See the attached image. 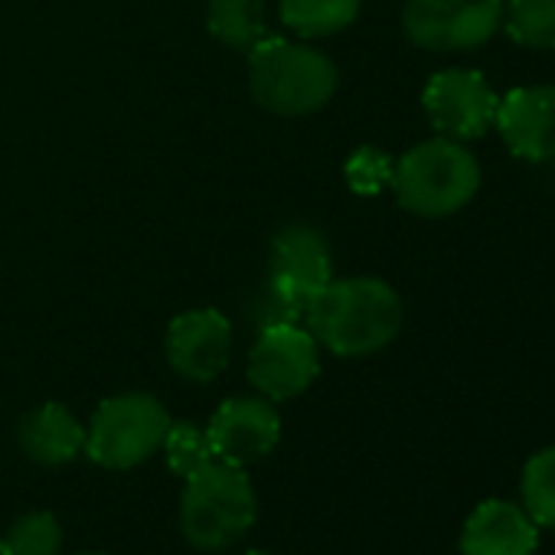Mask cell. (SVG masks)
<instances>
[{
	"mask_svg": "<svg viewBox=\"0 0 555 555\" xmlns=\"http://www.w3.org/2000/svg\"><path fill=\"white\" fill-rule=\"evenodd\" d=\"M500 30L522 50H555V0H503Z\"/></svg>",
	"mask_w": 555,
	"mask_h": 555,
	"instance_id": "obj_17",
	"label": "cell"
},
{
	"mask_svg": "<svg viewBox=\"0 0 555 555\" xmlns=\"http://www.w3.org/2000/svg\"><path fill=\"white\" fill-rule=\"evenodd\" d=\"M392 190L402 209L422 219L461 212L480 190V164L464 141L428 138L409 147L392 170Z\"/></svg>",
	"mask_w": 555,
	"mask_h": 555,
	"instance_id": "obj_3",
	"label": "cell"
},
{
	"mask_svg": "<svg viewBox=\"0 0 555 555\" xmlns=\"http://www.w3.org/2000/svg\"><path fill=\"white\" fill-rule=\"evenodd\" d=\"M503 24V0H409L405 37L431 53H464L490 43Z\"/></svg>",
	"mask_w": 555,
	"mask_h": 555,
	"instance_id": "obj_6",
	"label": "cell"
},
{
	"mask_svg": "<svg viewBox=\"0 0 555 555\" xmlns=\"http://www.w3.org/2000/svg\"><path fill=\"white\" fill-rule=\"evenodd\" d=\"M206 438L212 457L248 467L278 448L282 415H278L274 402L264 396H232L212 412L206 425Z\"/></svg>",
	"mask_w": 555,
	"mask_h": 555,
	"instance_id": "obj_10",
	"label": "cell"
},
{
	"mask_svg": "<svg viewBox=\"0 0 555 555\" xmlns=\"http://www.w3.org/2000/svg\"><path fill=\"white\" fill-rule=\"evenodd\" d=\"M522 509L535 526L555 529V444L535 451L519 477Z\"/></svg>",
	"mask_w": 555,
	"mask_h": 555,
	"instance_id": "obj_18",
	"label": "cell"
},
{
	"mask_svg": "<svg viewBox=\"0 0 555 555\" xmlns=\"http://www.w3.org/2000/svg\"><path fill=\"white\" fill-rule=\"evenodd\" d=\"M60 548H63V526L47 509L17 516L8 535L0 539V555H60Z\"/></svg>",
	"mask_w": 555,
	"mask_h": 555,
	"instance_id": "obj_19",
	"label": "cell"
},
{
	"mask_svg": "<svg viewBox=\"0 0 555 555\" xmlns=\"http://www.w3.org/2000/svg\"><path fill=\"white\" fill-rule=\"evenodd\" d=\"M183 483L180 532L193 548L222 552L255 526L258 496L245 467L212 457Z\"/></svg>",
	"mask_w": 555,
	"mask_h": 555,
	"instance_id": "obj_4",
	"label": "cell"
},
{
	"mask_svg": "<svg viewBox=\"0 0 555 555\" xmlns=\"http://www.w3.org/2000/svg\"><path fill=\"white\" fill-rule=\"evenodd\" d=\"M334 278V255L321 229L308 222H292L271 238L264 292L295 308L305 321L311 298Z\"/></svg>",
	"mask_w": 555,
	"mask_h": 555,
	"instance_id": "obj_7",
	"label": "cell"
},
{
	"mask_svg": "<svg viewBox=\"0 0 555 555\" xmlns=\"http://www.w3.org/2000/svg\"><path fill=\"white\" fill-rule=\"evenodd\" d=\"M392 170H396V160L383 147H373V144L357 147L344 164V177L357 196H376L386 186H392Z\"/></svg>",
	"mask_w": 555,
	"mask_h": 555,
	"instance_id": "obj_21",
	"label": "cell"
},
{
	"mask_svg": "<svg viewBox=\"0 0 555 555\" xmlns=\"http://www.w3.org/2000/svg\"><path fill=\"white\" fill-rule=\"evenodd\" d=\"M170 422V412L151 392L112 396L95 409L86 428V454L99 467L131 470L160 451Z\"/></svg>",
	"mask_w": 555,
	"mask_h": 555,
	"instance_id": "obj_5",
	"label": "cell"
},
{
	"mask_svg": "<svg viewBox=\"0 0 555 555\" xmlns=\"http://www.w3.org/2000/svg\"><path fill=\"white\" fill-rule=\"evenodd\" d=\"M360 8L363 0H278L282 24L305 40L347 30L360 17Z\"/></svg>",
	"mask_w": 555,
	"mask_h": 555,
	"instance_id": "obj_15",
	"label": "cell"
},
{
	"mask_svg": "<svg viewBox=\"0 0 555 555\" xmlns=\"http://www.w3.org/2000/svg\"><path fill=\"white\" fill-rule=\"evenodd\" d=\"M337 66L327 53L292 43L285 37H264L248 50V89L258 108L301 118L321 112L337 92Z\"/></svg>",
	"mask_w": 555,
	"mask_h": 555,
	"instance_id": "obj_2",
	"label": "cell"
},
{
	"mask_svg": "<svg viewBox=\"0 0 555 555\" xmlns=\"http://www.w3.org/2000/svg\"><path fill=\"white\" fill-rule=\"evenodd\" d=\"M539 526L509 500H483L461 529V555H535Z\"/></svg>",
	"mask_w": 555,
	"mask_h": 555,
	"instance_id": "obj_13",
	"label": "cell"
},
{
	"mask_svg": "<svg viewBox=\"0 0 555 555\" xmlns=\"http://www.w3.org/2000/svg\"><path fill=\"white\" fill-rule=\"evenodd\" d=\"M493 128L519 160H555V86H519L496 102Z\"/></svg>",
	"mask_w": 555,
	"mask_h": 555,
	"instance_id": "obj_12",
	"label": "cell"
},
{
	"mask_svg": "<svg viewBox=\"0 0 555 555\" xmlns=\"http://www.w3.org/2000/svg\"><path fill=\"white\" fill-rule=\"evenodd\" d=\"M24 454L43 467H63L86 454V425L60 402H47L27 412L17 425Z\"/></svg>",
	"mask_w": 555,
	"mask_h": 555,
	"instance_id": "obj_14",
	"label": "cell"
},
{
	"mask_svg": "<svg viewBox=\"0 0 555 555\" xmlns=\"http://www.w3.org/2000/svg\"><path fill=\"white\" fill-rule=\"evenodd\" d=\"M206 30L229 50H251L268 37L261 0H209Z\"/></svg>",
	"mask_w": 555,
	"mask_h": 555,
	"instance_id": "obj_16",
	"label": "cell"
},
{
	"mask_svg": "<svg viewBox=\"0 0 555 555\" xmlns=\"http://www.w3.org/2000/svg\"><path fill=\"white\" fill-rule=\"evenodd\" d=\"M160 451H164V457H167V467H170L177 477H183V480L212 461V448H209L206 428H199V425H193V422H170Z\"/></svg>",
	"mask_w": 555,
	"mask_h": 555,
	"instance_id": "obj_20",
	"label": "cell"
},
{
	"mask_svg": "<svg viewBox=\"0 0 555 555\" xmlns=\"http://www.w3.org/2000/svg\"><path fill=\"white\" fill-rule=\"evenodd\" d=\"M496 92L477 69H441L428 79L422 92V108L431 128L451 141H477L493 128Z\"/></svg>",
	"mask_w": 555,
	"mask_h": 555,
	"instance_id": "obj_9",
	"label": "cell"
},
{
	"mask_svg": "<svg viewBox=\"0 0 555 555\" xmlns=\"http://www.w3.org/2000/svg\"><path fill=\"white\" fill-rule=\"evenodd\" d=\"M167 363L190 383H212L232 357V324L216 308L183 311L170 321L164 337Z\"/></svg>",
	"mask_w": 555,
	"mask_h": 555,
	"instance_id": "obj_11",
	"label": "cell"
},
{
	"mask_svg": "<svg viewBox=\"0 0 555 555\" xmlns=\"http://www.w3.org/2000/svg\"><path fill=\"white\" fill-rule=\"evenodd\" d=\"M79 555H102V552H79Z\"/></svg>",
	"mask_w": 555,
	"mask_h": 555,
	"instance_id": "obj_23",
	"label": "cell"
},
{
	"mask_svg": "<svg viewBox=\"0 0 555 555\" xmlns=\"http://www.w3.org/2000/svg\"><path fill=\"white\" fill-rule=\"evenodd\" d=\"M242 555H268V552H261V548H248V552H242Z\"/></svg>",
	"mask_w": 555,
	"mask_h": 555,
	"instance_id": "obj_22",
	"label": "cell"
},
{
	"mask_svg": "<svg viewBox=\"0 0 555 555\" xmlns=\"http://www.w3.org/2000/svg\"><path fill=\"white\" fill-rule=\"evenodd\" d=\"M405 321L399 292L383 278H331L305 308V327L334 357H370L386 350Z\"/></svg>",
	"mask_w": 555,
	"mask_h": 555,
	"instance_id": "obj_1",
	"label": "cell"
},
{
	"mask_svg": "<svg viewBox=\"0 0 555 555\" xmlns=\"http://www.w3.org/2000/svg\"><path fill=\"white\" fill-rule=\"evenodd\" d=\"M321 373V347L305 324L264 327L248 353V383L271 402H288L311 389Z\"/></svg>",
	"mask_w": 555,
	"mask_h": 555,
	"instance_id": "obj_8",
	"label": "cell"
}]
</instances>
